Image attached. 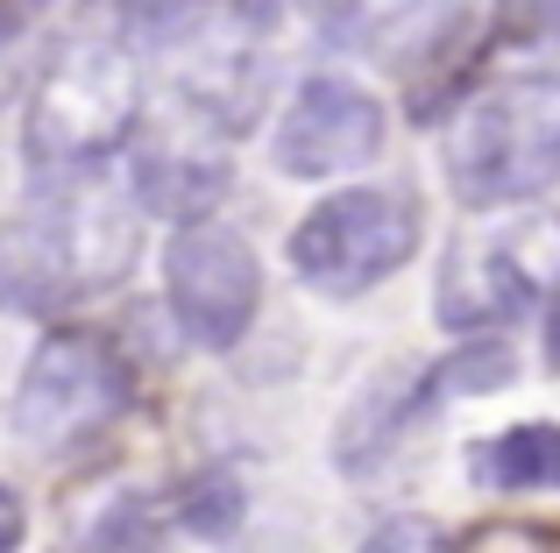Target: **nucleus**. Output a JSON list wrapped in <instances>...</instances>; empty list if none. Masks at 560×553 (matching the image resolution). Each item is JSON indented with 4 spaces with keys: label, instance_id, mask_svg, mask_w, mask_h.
I'll return each instance as SVG.
<instances>
[{
    "label": "nucleus",
    "instance_id": "nucleus-1",
    "mask_svg": "<svg viewBox=\"0 0 560 553\" xmlns=\"http://www.w3.org/2000/svg\"><path fill=\"white\" fill-rule=\"evenodd\" d=\"M142 256V207L128 185L79 170L43 178L0 221V305L28 319H57L85 298H107Z\"/></svg>",
    "mask_w": 560,
    "mask_h": 553
},
{
    "label": "nucleus",
    "instance_id": "nucleus-2",
    "mask_svg": "<svg viewBox=\"0 0 560 553\" xmlns=\"http://www.w3.org/2000/svg\"><path fill=\"white\" fill-rule=\"evenodd\" d=\"M440 170L462 207H525L560 185V79L504 71L440 121Z\"/></svg>",
    "mask_w": 560,
    "mask_h": 553
},
{
    "label": "nucleus",
    "instance_id": "nucleus-3",
    "mask_svg": "<svg viewBox=\"0 0 560 553\" xmlns=\"http://www.w3.org/2000/svg\"><path fill=\"white\" fill-rule=\"evenodd\" d=\"M142 128V64L128 43L79 36L43 64L22 114V156L36 178L100 170Z\"/></svg>",
    "mask_w": 560,
    "mask_h": 553
},
{
    "label": "nucleus",
    "instance_id": "nucleus-4",
    "mask_svg": "<svg viewBox=\"0 0 560 553\" xmlns=\"http://www.w3.org/2000/svg\"><path fill=\"white\" fill-rule=\"evenodd\" d=\"M560 284V213L476 221L447 242L433 276V319L447 333H504L518 313L547 305Z\"/></svg>",
    "mask_w": 560,
    "mask_h": 553
},
{
    "label": "nucleus",
    "instance_id": "nucleus-5",
    "mask_svg": "<svg viewBox=\"0 0 560 553\" xmlns=\"http://www.w3.org/2000/svg\"><path fill=\"white\" fill-rule=\"evenodd\" d=\"M136 398V369L93 327H57L28 348L14 384V440L36 461H65L93 447Z\"/></svg>",
    "mask_w": 560,
    "mask_h": 553
},
{
    "label": "nucleus",
    "instance_id": "nucleus-6",
    "mask_svg": "<svg viewBox=\"0 0 560 553\" xmlns=\"http://www.w3.org/2000/svg\"><path fill=\"white\" fill-rule=\"evenodd\" d=\"M419 207L397 185H355V192H327L299 227H291V270L319 291V298H362V291L390 284L397 270L419 256Z\"/></svg>",
    "mask_w": 560,
    "mask_h": 553
},
{
    "label": "nucleus",
    "instance_id": "nucleus-7",
    "mask_svg": "<svg viewBox=\"0 0 560 553\" xmlns=\"http://www.w3.org/2000/svg\"><path fill=\"white\" fill-rule=\"evenodd\" d=\"M164 298H171V319L191 348H242V333L256 327L262 313V263L248 249L242 227L213 221H185L164 249Z\"/></svg>",
    "mask_w": 560,
    "mask_h": 553
},
{
    "label": "nucleus",
    "instance_id": "nucleus-8",
    "mask_svg": "<svg viewBox=\"0 0 560 553\" xmlns=\"http://www.w3.org/2000/svg\"><path fill=\"white\" fill-rule=\"evenodd\" d=\"M136 156H128V199L142 207V221H213L220 199H228L234 185V164H228V142L213 121H199V114L171 107L156 114L150 128H136Z\"/></svg>",
    "mask_w": 560,
    "mask_h": 553
},
{
    "label": "nucleus",
    "instance_id": "nucleus-9",
    "mask_svg": "<svg viewBox=\"0 0 560 553\" xmlns=\"http://www.w3.org/2000/svg\"><path fill=\"white\" fill-rule=\"evenodd\" d=\"M383 142H390V114L370 85L341 79V71H313L270 136V164L284 178H341V170L376 164Z\"/></svg>",
    "mask_w": 560,
    "mask_h": 553
},
{
    "label": "nucleus",
    "instance_id": "nucleus-10",
    "mask_svg": "<svg viewBox=\"0 0 560 553\" xmlns=\"http://www.w3.org/2000/svg\"><path fill=\"white\" fill-rule=\"evenodd\" d=\"M433 390H440L433 362H397V369L370 376V384L355 390V404L341 412V433H334L341 475H376L383 461L397 455V440L419 426V412L433 404Z\"/></svg>",
    "mask_w": 560,
    "mask_h": 553
},
{
    "label": "nucleus",
    "instance_id": "nucleus-11",
    "mask_svg": "<svg viewBox=\"0 0 560 553\" xmlns=\"http://www.w3.org/2000/svg\"><path fill=\"white\" fill-rule=\"evenodd\" d=\"M468 469H476V483L497 490V497L560 490V426L553 419H525V426H511V433H490V440H476Z\"/></svg>",
    "mask_w": 560,
    "mask_h": 553
},
{
    "label": "nucleus",
    "instance_id": "nucleus-12",
    "mask_svg": "<svg viewBox=\"0 0 560 553\" xmlns=\"http://www.w3.org/2000/svg\"><path fill=\"white\" fill-rule=\"evenodd\" d=\"M468 0H376L370 14V57L411 64V57H440L462 28Z\"/></svg>",
    "mask_w": 560,
    "mask_h": 553
},
{
    "label": "nucleus",
    "instance_id": "nucleus-13",
    "mask_svg": "<svg viewBox=\"0 0 560 553\" xmlns=\"http://www.w3.org/2000/svg\"><path fill=\"white\" fill-rule=\"evenodd\" d=\"M171 511H178V526L199 532V540H228V532L248 518V497H242V483H234V469H199L178 490Z\"/></svg>",
    "mask_w": 560,
    "mask_h": 553
},
{
    "label": "nucleus",
    "instance_id": "nucleus-14",
    "mask_svg": "<svg viewBox=\"0 0 560 553\" xmlns=\"http://www.w3.org/2000/svg\"><path fill=\"white\" fill-rule=\"evenodd\" d=\"M518 376V355H511L504 333H468L447 362H433V384L454 390V398H482V390H504Z\"/></svg>",
    "mask_w": 560,
    "mask_h": 553
},
{
    "label": "nucleus",
    "instance_id": "nucleus-15",
    "mask_svg": "<svg viewBox=\"0 0 560 553\" xmlns=\"http://www.w3.org/2000/svg\"><path fill=\"white\" fill-rule=\"evenodd\" d=\"M355 553H454L447 546V532L433 526V518H419V511H390V518H376L370 532H362V546Z\"/></svg>",
    "mask_w": 560,
    "mask_h": 553
},
{
    "label": "nucleus",
    "instance_id": "nucleus-16",
    "mask_svg": "<svg viewBox=\"0 0 560 553\" xmlns=\"http://www.w3.org/2000/svg\"><path fill=\"white\" fill-rule=\"evenodd\" d=\"M468 553H560L553 526H525V518H504V526H482Z\"/></svg>",
    "mask_w": 560,
    "mask_h": 553
},
{
    "label": "nucleus",
    "instance_id": "nucleus-17",
    "mask_svg": "<svg viewBox=\"0 0 560 553\" xmlns=\"http://www.w3.org/2000/svg\"><path fill=\"white\" fill-rule=\"evenodd\" d=\"M504 8V28L518 43H553L560 50V0H497Z\"/></svg>",
    "mask_w": 560,
    "mask_h": 553
},
{
    "label": "nucleus",
    "instance_id": "nucleus-18",
    "mask_svg": "<svg viewBox=\"0 0 560 553\" xmlns=\"http://www.w3.org/2000/svg\"><path fill=\"white\" fill-rule=\"evenodd\" d=\"M22 540H28V511H22V497L0 483V553H22Z\"/></svg>",
    "mask_w": 560,
    "mask_h": 553
},
{
    "label": "nucleus",
    "instance_id": "nucleus-19",
    "mask_svg": "<svg viewBox=\"0 0 560 553\" xmlns=\"http://www.w3.org/2000/svg\"><path fill=\"white\" fill-rule=\"evenodd\" d=\"M547 369H560V284L547 291Z\"/></svg>",
    "mask_w": 560,
    "mask_h": 553
}]
</instances>
